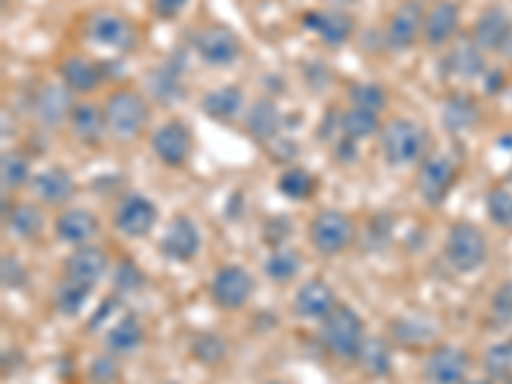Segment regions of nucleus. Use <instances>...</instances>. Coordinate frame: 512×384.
<instances>
[{"instance_id": "f257e3e1", "label": "nucleus", "mask_w": 512, "mask_h": 384, "mask_svg": "<svg viewBox=\"0 0 512 384\" xmlns=\"http://www.w3.org/2000/svg\"><path fill=\"white\" fill-rule=\"evenodd\" d=\"M105 121H108V136L123 141H136L144 136L149 118H152V108L144 93L136 88H116L108 93L103 103Z\"/></svg>"}, {"instance_id": "f03ea898", "label": "nucleus", "mask_w": 512, "mask_h": 384, "mask_svg": "<svg viewBox=\"0 0 512 384\" xmlns=\"http://www.w3.org/2000/svg\"><path fill=\"white\" fill-rule=\"evenodd\" d=\"M428 149V134L413 118L395 116L382 123L379 131V152L390 167H410V164L425 159Z\"/></svg>"}, {"instance_id": "7ed1b4c3", "label": "nucleus", "mask_w": 512, "mask_h": 384, "mask_svg": "<svg viewBox=\"0 0 512 384\" xmlns=\"http://www.w3.org/2000/svg\"><path fill=\"white\" fill-rule=\"evenodd\" d=\"M364 338H367L364 320L351 305L338 303L326 318L320 320V344L336 359L356 361Z\"/></svg>"}, {"instance_id": "20e7f679", "label": "nucleus", "mask_w": 512, "mask_h": 384, "mask_svg": "<svg viewBox=\"0 0 512 384\" xmlns=\"http://www.w3.org/2000/svg\"><path fill=\"white\" fill-rule=\"evenodd\" d=\"M82 34L95 47H105L118 54L136 52L139 47V26L123 13L108 11V8L90 13L82 24Z\"/></svg>"}, {"instance_id": "39448f33", "label": "nucleus", "mask_w": 512, "mask_h": 384, "mask_svg": "<svg viewBox=\"0 0 512 384\" xmlns=\"http://www.w3.org/2000/svg\"><path fill=\"white\" fill-rule=\"evenodd\" d=\"M448 264L461 274H472L484 267L489 256V241L482 228L472 221H456L448 228L446 246H443Z\"/></svg>"}, {"instance_id": "423d86ee", "label": "nucleus", "mask_w": 512, "mask_h": 384, "mask_svg": "<svg viewBox=\"0 0 512 384\" xmlns=\"http://www.w3.org/2000/svg\"><path fill=\"white\" fill-rule=\"evenodd\" d=\"M308 241L320 256L344 254L356 241V226L344 210L326 208L315 213L308 223Z\"/></svg>"}, {"instance_id": "0eeeda50", "label": "nucleus", "mask_w": 512, "mask_h": 384, "mask_svg": "<svg viewBox=\"0 0 512 384\" xmlns=\"http://www.w3.org/2000/svg\"><path fill=\"white\" fill-rule=\"evenodd\" d=\"M456 182H459V162L454 157H448V154H431V157H425L420 162L418 177H415L418 195L431 208H438V205L446 203V198L451 195Z\"/></svg>"}, {"instance_id": "6e6552de", "label": "nucleus", "mask_w": 512, "mask_h": 384, "mask_svg": "<svg viewBox=\"0 0 512 384\" xmlns=\"http://www.w3.org/2000/svg\"><path fill=\"white\" fill-rule=\"evenodd\" d=\"M152 152L164 167H185L190 162L192 152H195V139H192L190 126L182 118H169V121H164L162 126L154 128Z\"/></svg>"}, {"instance_id": "1a4fd4ad", "label": "nucleus", "mask_w": 512, "mask_h": 384, "mask_svg": "<svg viewBox=\"0 0 512 384\" xmlns=\"http://www.w3.org/2000/svg\"><path fill=\"white\" fill-rule=\"evenodd\" d=\"M254 277L241 264H223L210 280V300L221 310H241L254 295Z\"/></svg>"}, {"instance_id": "9d476101", "label": "nucleus", "mask_w": 512, "mask_h": 384, "mask_svg": "<svg viewBox=\"0 0 512 384\" xmlns=\"http://www.w3.org/2000/svg\"><path fill=\"white\" fill-rule=\"evenodd\" d=\"M192 49L210 67H228L244 52L239 34L223 24H208L192 36Z\"/></svg>"}, {"instance_id": "9b49d317", "label": "nucleus", "mask_w": 512, "mask_h": 384, "mask_svg": "<svg viewBox=\"0 0 512 384\" xmlns=\"http://www.w3.org/2000/svg\"><path fill=\"white\" fill-rule=\"evenodd\" d=\"M423 0H402L400 8L390 16L387 29H384V47L390 52H408L423 39L425 24Z\"/></svg>"}, {"instance_id": "f8f14e48", "label": "nucleus", "mask_w": 512, "mask_h": 384, "mask_svg": "<svg viewBox=\"0 0 512 384\" xmlns=\"http://www.w3.org/2000/svg\"><path fill=\"white\" fill-rule=\"evenodd\" d=\"M469 369H472L469 351L454 344L433 346L423 364L425 379L431 384H466Z\"/></svg>"}, {"instance_id": "ddd939ff", "label": "nucleus", "mask_w": 512, "mask_h": 384, "mask_svg": "<svg viewBox=\"0 0 512 384\" xmlns=\"http://www.w3.org/2000/svg\"><path fill=\"white\" fill-rule=\"evenodd\" d=\"M157 221V205L146 195H141V192H128L126 198L118 203L116 216H113V223H116V228L126 239H146L154 231Z\"/></svg>"}, {"instance_id": "4468645a", "label": "nucleus", "mask_w": 512, "mask_h": 384, "mask_svg": "<svg viewBox=\"0 0 512 384\" xmlns=\"http://www.w3.org/2000/svg\"><path fill=\"white\" fill-rule=\"evenodd\" d=\"M108 267H111L108 254H105L100 246L85 244V246H75V251L64 259L62 274H64V280L77 282V285L95 290L98 282L108 274Z\"/></svg>"}, {"instance_id": "2eb2a0df", "label": "nucleus", "mask_w": 512, "mask_h": 384, "mask_svg": "<svg viewBox=\"0 0 512 384\" xmlns=\"http://www.w3.org/2000/svg\"><path fill=\"white\" fill-rule=\"evenodd\" d=\"M200 228L190 216H175L169 221L167 231H164L162 241H159V251L164 259L175 264L192 262L200 251Z\"/></svg>"}, {"instance_id": "dca6fc26", "label": "nucleus", "mask_w": 512, "mask_h": 384, "mask_svg": "<svg viewBox=\"0 0 512 384\" xmlns=\"http://www.w3.org/2000/svg\"><path fill=\"white\" fill-rule=\"evenodd\" d=\"M303 26L313 31L326 47H344L346 41L354 36L356 21L344 8H326V11H308L303 16Z\"/></svg>"}, {"instance_id": "f3484780", "label": "nucleus", "mask_w": 512, "mask_h": 384, "mask_svg": "<svg viewBox=\"0 0 512 384\" xmlns=\"http://www.w3.org/2000/svg\"><path fill=\"white\" fill-rule=\"evenodd\" d=\"M75 111V93L67 90L62 82H47L34 95V116L44 128H59L70 123Z\"/></svg>"}, {"instance_id": "a211bd4d", "label": "nucleus", "mask_w": 512, "mask_h": 384, "mask_svg": "<svg viewBox=\"0 0 512 384\" xmlns=\"http://www.w3.org/2000/svg\"><path fill=\"white\" fill-rule=\"evenodd\" d=\"M59 80L67 90H72L75 95H90L100 88L105 82L103 64L98 59L82 57V54H70L64 57L57 67Z\"/></svg>"}, {"instance_id": "6ab92c4d", "label": "nucleus", "mask_w": 512, "mask_h": 384, "mask_svg": "<svg viewBox=\"0 0 512 384\" xmlns=\"http://www.w3.org/2000/svg\"><path fill=\"white\" fill-rule=\"evenodd\" d=\"M461 24V11L454 0H438L428 8L423 24L425 47L441 49L456 39Z\"/></svg>"}, {"instance_id": "aec40b11", "label": "nucleus", "mask_w": 512, "mask_h": 384, "mask_svg": "<svg viewBox=\"0 0 512 384\" xmlns=\"http://www.w3.org/2000/svg\"><path fill=\"white\" fill-rule=\"evenodd\" d=\"M31 192L34 198L44 205H67L77 192L75 177L70 175V169L52 164V167L41 169L31 177Z\"/></svg>"}, {"instance_id": "412c9836", "label": "nucleus", "mask_w": 512, "mask_h": 384, "mask_svg": "<svg viewBox=\"0 0 512 384\" xmlns=\"http://www.w3.org/2000/svg\"><path fill=\"white\" fill-rule=\"evenodd\" d=\"M338 305L336 290L328 285L326 280L320 277H313V280L303 282L297 287V295L292 300V310H295L297 318L303 320H323L333 308Z\"/></svg>"}, {"instance_id": "4be33fe9", "label": "nucleus", "mask_w": 512, "mask_h": 384, "mask_svg": "<svg viewBox=\"0 0 512 384\" xmlns=\"http://www.w3.org/2000/svg\"><path fill=\"white\" fill-rule=\"evenodd\" d=\"M446 72L454 80L472 82L482 80V75L487 72V59H484L482 49L474 44L472 36H461L454 41V47L448 49L446 54Z\"/></svg>"}, {"instance_id": "5701e85b", "label": "nucleus", "mask_w": 512, "mask_h": 384, "mask_svg": "<svg viewBox=\"0 0 512 384\" xmlns=\"http://www.w3.org/2000/svg\"><path fill=\"white\" fill-rule=\"evenodd\" d=\"M70 128L72 136H75L82 146L95 149V146L103 144V139L108 136L105 108L93 103V100H80V103H75V111H72L70 116Z\"/></svg>"}, {"instance_id": "b1692460", "label": "nucleus", "mask_w": 512, "mask_h": 384, "mask_svg": "<svg viewBox=\"0 0 512 384\" xmlns=\"http://www.w3.org/2000/svg\"><path fill=\"white\" fill-rule=\"evenodd\" d=\"M479 118H482V108H479L477 98L469 93H451L443 98L441 105V126L446 128L451 136L469 134L472 128H477Z\"/></svg>"}, {"instance_id": "393cba45", "label": "nucleus", "mask_w": 512, "mask_h": 384, "mask_svg": "<svg viewBox=\"0 0 512 384\" xmlns=\"http://www.w3.org/2000/svg\"><path fill=\"white\" fill-rule=\"evenodd\" d=\"M512 31V18L507 16L505 8H487L484 13H479L477 21H474L469 36L474 39L479 49L484 54H500L502 44H505L507 34Z\"/></svg>"}, {"instance_id": "a878e982", "label": "nucleus", "mask_w": 512, "mask_h": 384, "mask_svg": "<svg viewBox=\"0 0 512 384\" xmlns=\"http://www.w3.org/2000/svg\"><path fill=\"white\" fill-rule=\"evenodd\" d=\"M244 128L249 139L256 141L259 146L272 144L277 136H282V113L277 103L272 98L254 100L249 111H246Z\"/></svg>"}, {"instance_id": "bb28decb", "label": "nucleus", "mask_w": 512, "mask_h": 384, "mask_svg": "<svg viewBox=\"0 0 512 384\" xmlns=\"http://www.w3.org/2000/svg\"><path fill=\"white\" fill-rule=\"evenodd\" d=\"M54 233L62 244L85 246L100 233V221L88 208H67L54 221Z\"/></svg>"}, {"instance_id": "cd10ccee", "label": "nucleus", "mask_w": 512, "mask_h": 384, "mask_svg": "<svg viewBox=\"0 0 512 384\" xmlns=\"http://www.w3.org/2000/svg\"><path fill=\"white\" fill-rule=\"evenodd\" d=\"M244 88L241 85H221L203 95L200 100V111L218 123H231L233 118L244 111Z\"/></svg>"}, {"instance_id": "c85d7f7f", "label": "nucleus", "mask_w": 512, "mask_h": 384, "mask_svg": "<svg viewBox=\"0 0 512 384\" xmlns=\"http://www.w3.org/2000/svg\"><path fill=\"white\" fill-rule=\"evenodd\" d=\"M6 226L8 231L21 241H36L44 233V213L34 203H13L8 208L6 203Z\"/></svg>"}, {"instance_id": "c756f323", "label": "nucleus", "mask_w": 512, "mask_h": 384, "mask_svg": "<svg viewBox=\"0 0 512 384\" xmlns=\"http://www.w3.org/2000/svg\"><path fill=\"white\" fill-rule=\"evenodd\" d=\"M149 82V90H152L154 98L164 105H175L185 98V82H182V70L177 64H162L154 72H149L146 77Z\"/></svg>"}, {"instance_id": "7c9ffc66", "label": "nucleus", "mask_w": 512, "mask_h": 384, "mask_svg": "<svg viewBox=\"0 0 512 384\" xmlns=\"http://www.w3.org/2000/svg\"><path fill=\"white\" fill-rule=\"evenodd\" d=\"M318 177L305 167H287L280 177H277V192L285 200L292 203H308L318 192Z\"/></svg>"}, {"instance_id": "2f4dec72", "label": "nucleus", "mask_w": 512, "mask_h": 384, "mask_svg": "<svg viewBox=\"0 0 512 384\" xmlns=\"http://www.w3.org/2000/svg\"><path fill=\"white\" fill-rule=\"evenodd\" d=\"M356 364L364 369V374L372 379H382L392 372V349L390 344L379 336H367L361 344Z\"/></svg>"}, {"instance_id": "473e14b6", "label": "nucleus", "mask_w": 512, "mask_h": 384, "mask_svg": "<svg viewBox=\"0 0 512 384\" xmlns=\"http://www.w3.org/2000/svg\"><path fill=\"white\" fill-rule=\"evenodd\" d=\"M141 344H144V328L134 315H123L105 336V349L113 356L134 354Z\"/></svg>"}, {"instance_id": "72a5a7b5", "label": "nucleus", "mask_w": 512, "mask_h": 384, "mask_svg": "<svg viewBox=\"0 0 512 384\" xmlns=\"http://www.w3.org/2000/svg\"><path fill=\"white\" fill-rule=\"evenodd\" d=\"M303 269V254L290 246H274L264 262V274L277 285H290Z\"/></svg>"}, {"instance_id": "f704fd0d", "label": "nucleus", "mask_w": 512, "mask_h": 384, "mask_svg": "<svg viewBox=\"0 0 512 384\" xmlns=\"http://www.w3.org/2000/svg\"><path fill=\"white\" fill-rule=\"evenodd\" d=\"M382 131V121H379V113L367 111V108H356L349 105L344 113H341V134L349 136L354 141H367Z\"/></svg>"}, {"instance_id": "c9c22d12", "label": "nucleus", "mask_w": 512, "mask_h": 384, "mask_svg": "<svg viewBox=\"0 0 512 384\" xmlns=\"http://www.w3.org/2000/svg\"><path fill=\"white\" fill-rule=\"evenodd\" d=\"M31 159L18 149H8L0 157V182H3V190L13 192L21 190V187L31 185Z\"/></svg>"}, {"instance_id": "e433bc0d", "label": "nucleus", "mask_w": 512, "mask_h": 384, "mask_svg": "<svg viewBox=\"0 0 512 384\" xmlns=\"http://www.w3.org/2000/svg\"><path fill=\"white\" fill-rule=\"evenodd\" d=\"M349 103L356 108L382 113L390 105V95L377 82H354V85H349Z\"/></svg>"}, {"instance_id": "4c0bfd02", "label": "nucleus", "mask_w": 512, "mask_h": 384, "mask_svg": "<svg viewBox=\"0 0 512 384\" xmlns=\"http://www.w3.org/2000/svg\"><path fill=\"white\" fill-rule=\"evenodd\" d=\"M90 292H93L90 287H82L77 285V282H70L62 277L57 292H54V308L62 315H67V318H72V315H77L85 308Z\"/></svg>"}, {"instance_id": "58836bf2", "label": "nucleus", "mask_w": 512, "mask_h": 384, "mask_svg": "<svg viewBox=\"0 0 512 384\" xmlns=\"http://www.w3.org/2000/svg\"><path fill=\"white\" fill-rule=\"evenodd\" d=\"M489 221L500 228H512V190L507 187H492L484 198Z\"/></svg>"}, {"instance_id": "ea45409f", "label": "nucleus", "mask_w": 512, "mask_h": 384, "mask_svg": "<svg viewBox=\"0 0 512 384\" xmlns=\"http://www.w3.org/2000/svg\"><path fill=\"white\" fill-rule=\"evenodd\" d=\"M226 351L228 346L221 338V333H200V336H195V341H192V359H198L200 364H208V367L221 364Z\"/></svg>"}, {"instance_id": "a19ab883", "label": "nucleus", "mask_w": 512, "mask_h": 384, "mask_svg": "<svg viewBox=\"0 0 512 384\" xmlns=\"http://www.w3.org/2000/svg\"><path fill=\"white\" fill-rule=\"evenodd\" d=\"M484 372L492 379L512 377V338L489 346L487 356H484Z\"/></svg>"}, {"instance_id": "79ce46f5", "label": "nucleus", "mask_w": 512, "mask_h": 384, "mask_svg": "<svg viewBox=\"0 0 512 384\" xmlns=\"http://www.w3.org/2000/svg\"><path fill=\"white\" fill-rule=\"evenodd\" d=\"M489 318L497 328H505L512 323V282H505L500 290L492 297V305H489Z\"/></svg>"}, {"instance_id": "37998d69", "label": "nucleus", "mask_w": 512, "mask_h": 384, "mask_svg": "<svg viewBox=\"0 0 512 384\" xmlns=\"http://www.w3.org/2000/svg\"><path fill=\"white\" fill-rule=\"evenodd\" d=\"M0 272H3V287L6 290H21V287L26 285V267L21 264V259L13 254H3V259H0Z\"/></svg>"}, {"instance_id": "c03bdc74", "label": "nucleus", "mask_w": 512, "mask_h": 384, "mask_svg": "<svg viewBox=\"0 0 512 384\" xmlns=\"http://www.w3.org/2000/svg\"><path fill=\"white\" fill-rule=\"evenodd\" d=\"M264 149H267V157L277 164H290L292 159L297 157V152H300V146H297L290 136H277V139H274L272 144L264 146Z\"/></svg>"}, {"instance_id": "a18cd8bd", "label": "nucleus", "mask_w": 512, "mask_h": 384, "mask_svg": "<svg viewBox=\"0 0 512 384\" xmlns=\"http://www.w3.org/2000/svg\"><path fill=\"white\" fill-rule=\"evenodd\" d=\"M116 377H118L116 356L105 354V356H100V359L93 361V367H90V382L111 384V382H116Z\"/></svg>"}, {"instance_id": "49530a36", "label": "nucleus", "mask_w": 512, "mask_h": 384, "mask_svg": "<svg viewBox=\"0 0 512 384\" xmlns=\"http://www.w3.org/2000/svg\"><path fill=\"white\" fill-rule=\"evenodd\" d=\"M113 280H116L118 290L131 292V290H139V287L144 285V274H141L131 262H121L118 264L116 274H113Z\"/></svg>"}, {"instance_id": "de8ad7c7", "label": "nucleus", "mask_w": 512, "mask_h": 384, "mask_svg": "<svg viewBox=\"0 0 512 384\" xmlns=\"http://www.w3.org/2000/svg\"><path fill=\"white\" fill-rule=\"evenodd\" d=\"M333 157H336V162L341 164H351L359 159V141L349 139V136H336V141H333Z\"/></svg>"}, {"instance_id": "09e8293b", "label": "nucleus", "mask_w": 512, "mask_h": 384, "mask_svg": "<svg viewBox=\"0 0 512 384\" xmlns=\"http://www.w3.org/2000/svg\"><path fill=\"white\" fill-rule=\"evenodd\" d=\"M187 0H152L154 16L162 18V21H172V18L180 16L185 11Z\"/></svg>"}, {"instance_id": "8fccbe9b", "label": "nucleus", "mask_w": 512, "mask_h": 384, "mask_svg": "<svg viewBox=\"0 0 512 384\" xmlns=\"http://www.w3.org/2000/svg\"><path fill=\"white\" fill-rule=\"evenodd\" d=\"M482 85H484V93L487 95H497L505 90L507 85V77L500 67H487V72L482 75Z\"/></svg>"}, {"instance_id": "3c124183", "label": "nucleus", "mask_w": 512, "mask_h": 384, "mask_svg": "<svg viewBox=\"0 0 512 384\" xmlns=\"http://www.w3.org/2000/svg\"><path fill=\"white\" fill-rule=\"evenodd\" d=\"M500 54H502V57L512 59V31H510V34H507V39H505V44H502Z\"/></svg>"}, {"instance_id": "603ef678", "label": "nucleus", "mask_w": 512, "mask_h": 384, "mask_svg": "<svg viewBox=\"0 0 512 384\" xmlns=\"http://www.w3.org/2000/svg\"><path fill=\"white\" fill-rule=\"evenodd\" d=\"M466 384H492L489 379H482V382H466Z\"/></svg>"}, {"instance_id": "864d4df0", "label": "nucleus", "mask_w": 512, "mask_h": 384, "mask_svg": "<svg viewBox=\"0 0 512 384\" xmlns=\"http://www.w3.org/2000/svg\"><path fill=\"white\" fill-rule=\"evenodd\" d=\"M502 384H512V377H507V379H505V382H502Z\"/></svg>"}, {"instance_id": "5fc2aeb1", "label": "nucleus", "mask_w": 512, "mask_h": 384, "mask_svg": "<svg viewBox=\"0 0 512 384\" xmlns=\"http://www.w3.org/2000/svg\"><path fill=\"white\" fill-rule=\"evenodd\" d=\"M272 384H285V382H272Z\"/></svg>"}, {"instance_id": "6e6d98bb", "label": "nucleus", "mask_w": 512, "mask_h": 384, "mask_svg": "<svg viewBox=\"0 0 512 384\" xmlns=\"http://www.w3.org/2000/svg\"><path fill=\"white\" fill-rule=\"evenodd\" d=\"M167 384H180V382H167Z\"/></svg>"}]
</instances>
